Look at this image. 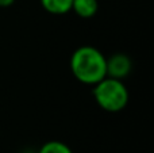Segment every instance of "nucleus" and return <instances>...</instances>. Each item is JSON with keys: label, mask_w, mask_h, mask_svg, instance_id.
Instances as JSON below:
<instances>
[{"label": "nucleus", "mask_w": 154, "mask_h": 153, "mask_svg": "<svg viewBox=\"0 0 154 153\" xmlns=\"http://www.w3.org/2000/svg\"><path fill=\"white\" fill-rule=\"evenodd\" d=\"M70 69L80 83L95 86L107 76V57L97 48L80 46L70 57Z\"/></svg>", "instance_id": "obj_1"}, {"label": "nucleus", "mask_w": 154, "mask_h": 153, "mask_svg": "<svg viewBox=\"0 0 154 153\" xmlns=\"http://www.w3.org/2000/svg\"><path fill=\"white\" fill-rule=\"evenodd\" d=\"M93 98L103 110L119 113L128 103V91L122 80L106 76L93 86Z\"/></svg>", "instance_id": "obj_2"}, {"label": "nucleus", "mask_w": 154, "mask_h": 153, "mask_svg": "<svg viewBox=\"0 0 154 153\" xmlns=\"http://www.w3.org/2000/svg\"><path fill=\"white\" fill-rule=\"evenodd\" d=\"M133 69V61L125 53H115L107 58V76L118 80H123L130 75Z\"/></svg>", "instance_id": "obj_3"}, {"label": "nucleus", "mask_w": 154, "mask_h": 153, "mask_svg": "<svg viewBox=\"0 0 154 153\" xmlns=\"http://www.w3.org/2000/svg\"><path fill=\"white\" fill-rule=\"evenodd\" d=\"M72 10L81 18H92L99 10L97 0H73Z\"/></svg>", "instance_id": "obj_4"}, {"label": "nucleus", "mask_w": 154, "mask_h": 153, "mask_svg": "<svg viewBox=\"0 0 154 153\" xmlns=\"http://www.w3.org/2000/svg\"><path fill=\"white\" fill-rule=\"evenodd\" d=\"M43 10L53 15H65L72 11L73 0H39Z\"/></svg>", "instance_id": "obj_5"}, {"label": "nucleus", "mask_w": 154, "mask_h": 153, "mask_svg": "<svg viewBox=\"0 0 154 153\" xmlns=\"http://www.w3.org/2000/svg\"><path fill=\"white\" fill-rule=\"evenodd\" d=\"M38 153H73V152L66 144L61 142V141H49V142L43 144L41 146Z\"/></svg>", "instance_id": "obj_6"}, {"label": "nucleus", "mask_w": 154, "mask_h": 153, "mask_svg": "<svg viewBox=\"0 0 154 153\" xmlns=\"http://www.w3.org/2000/svg\"><path fill=\"white\" fill-rule=\"evenodd\" d=\"M15 0H0V7L5 8V7H10V5L14 4Z\"/></svg>", "instance_id": "obj_7"}]
</instances>
